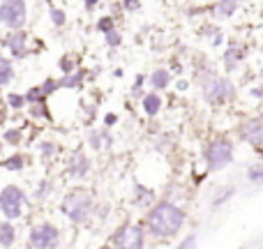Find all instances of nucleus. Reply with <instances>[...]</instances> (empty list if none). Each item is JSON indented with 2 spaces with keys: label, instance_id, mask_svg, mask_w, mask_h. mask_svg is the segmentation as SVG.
Returning <instances> with one entry per match:
<instances>
[{
  "label": "nucleus",
  "instance_id": "1",
  "mask_svg": "<svg viewBox=\"0 0 263 249\" xmlns=\"http://www.w3.org/2000/svg\"><path fill=\"white\" fill-rule=\"evenodd\" d=\"M182 224H185V213L171 203H159L148 217L150 231L159 238L176 236V233L182 228Z\"/></svg>",
  "mask_w": 263,
  "mask_h": 249
},
{
  "label": "nucleus",
  "instance_id": "2",
  "mask_svg": "<svg viewBox=\"0 0 263 249\" xmlns=\"http://www.w3.org/2000/svg\"><path fill=\"white\" fill-rule=\"evenodd\" d=\"M92 210V201L86 191H72L63 203V213L74 222H86Z\"/></svg>",
  "mask_w": 263,
  "mask_h": 249
},
{
  "label": "nucleus",
  "instance_id": "3",
  "mask_svg": "<svg viewBox=\"0 0 263 249\" xmlns=\"http://www.w3.org/2000/svg\"><path fill=\"white\" fill-rule=\"evenodd\" d=\"M23 201H26V196H23V191L18 189V187H5L3 191H0V208H3V213L7 215L9 219H16L18 215H21V208H23Z\"/></svg>",
  "mask_w": 263,
  "mask_h": 249
},
{
  "label": "nucleus",
  "instance_id": "4",
  "mask_svg": "<svg viewBox=\"0 0 263 249\" xmlns=\"http://www.w3.org/2000/svg\"><path fill=\"white\" fill-rule=\"evenodd\" d=\"M0 21L9 28H21L26 21V3L23 0H5L0 5Z\"/></svg>",
  "mask_w": 263,
  "mask_h": 249
},
{
  "label": "nucleus",
  "instance_id": "5",
  "mask_svg": "<svg viewBox=\"0 0 263 249\" xmlns=\"http://www.w3.org/2000/svg\"><path fill=\"white\" fill-rule=\"evenodd\" d=\"M205 157H208L210 168H222V166H227V164L231 162L233 148H231V143H227V141H215V143L208 148Z\"/></svg>",
  "mask_w": 263,
  "mask_h": 249
},
{
  "label": "nucleus",
  "instance_id": "6",
  "mask_svg": "<svg viewBox=\"0 0 263 249\" xmlns=\"http://www.w3.org/2000/svg\"><path fill=\"white\" fill-rule=\"evenodd\" d=\"M58 242V231H55L51 224H40V226L32 228L30 233V245L37 249H46V247H53Z\"/></svg>",
  "mask_w": 263,
  "mask_h": 249
},
{
  "label": "nucleus",
  "instance_id": "7",
  "mask_svg": "<svg viewBox=\"0 0 263 249\" xmlns=\"http://www.w3.org/2000/svg\"><path fill=\"white\" fill-rule=\"evenodd\" d=\"M116 245L120 247H129V249H136L143 245V231L139 226H125L116 233Z\"/></svg>",
  "mask_w": 263,
  "mask_h": 249
},
{
  "label": "nucleus",
  "instance_id": "8",
  "mask_svg": "<svg viewBox=\"0 0 263 249\" xmlns=\"http://www.w3.org/2000/svg\"><path fill=\"white\" fill-rule=\"evenodd\" d=\"M227 97H233V86L227 79H215L213 83L205 86V100L208 102H219L227 100Z\"/></svg>",
  "mask_w": 263,
  "mask_h": 249
},
{
  "label": "nucleus",
  "instance_id": "9",
  "mask_svg": "<svg viewBox=\"0 0 263 249\" xmlns=\"http://www.w3.org/2000/svg\"><path fill=\"white\" fill-rule=\"evenodd\" d=\"M245 139L250 141V143L259 145L261 141H263V125H259V123H250V125L245 127Z\"/></svg>",
  "mask_w": 263,
  "mask_h": 249
},
{
  "label": "nucleus",
  "instance_id": "10",
  "mask_svg": "<svg viewBox=\"0 0 263 249\" xmlns=\"http://www.w3.org/2000/svg\"><path fill=\"white\" fill-rule=\"evenodd\" d=\"M72 173L77 178H81V176H86V173H88V157L83 152L74 155V159H72Z\"/></svg>",
  "mask_w": 263,
  "mask_h": 249
},
{
  "label": "nucleus",
  "instance_id": "11",
  "mask_svg": "<svg viewBox=\"0 0 263 249\" xmlns=\"http://www.w3.org/2000/svg\"><path fill=\"white\" fill-rule=\"evenodd\" d=\"M7 44H9V49H12L16 55H26V35H23V32H16V35H12Z\"/></svg>",
  "mask_w": 263,
  "mask_h": 249
},
{
  "label": "nucleus",
  "instance_id": "12",
  "mask_svg": "<svg viewBox=\"0 0 263 249\" xmlns=\"http://www.w3.org/2000/svg\"><path fill=\"white\" fill-rule=\"evenodd\" d=\"M14 242V228L9 224H0V247H9Z\"/></svg>",
  "mask_w": 263,
  "mask_h": 249
},
{
  "label": "nucleus",
  "instance_id": "13",
  "mask_svg": "<svg viewBox=\"0 0 263 249\" xmlns=\"http://www.w3.org/2000/svg\"><path fill=\"white\" fill-rule=\"evenodd\" d=\"M143 109H145V113H148V116H155L159 111V97L157 95H145Z\"/></svg>",
  "mask_w": 263,
  "mask_h": 249
},
{
  "label": "nucleus",
  "instance_id": "14",
  "mask_svg": "<svg viewBox=\"0 0 263 249\" xmlns=\"http://www.w3.org/2000/svg\"><path fill=\"white\" fill-rule=\"evenodd\" d=\"M9 79H12V65H9V60L0 58V86H5Z\"/></svg>",
  "mask_w": 263,
  "mask_h": 249
},
{
  "label": "nucleus",
  "instance_id": "15",
  "mask_svg": "<svg viewBox=\"0 0 263 249\" xmlns=\"http://www.w3.org/2000/svg\"><path fill=\"white\" fill-rule=\"evenodd\" d=\"M150 81H153V86L157 88V90H162V88L168 86V72H155Z\"/></svg>",
  "mask_w": 263,
  "mask_h": 249
},
{
  "label": "nucleus",
  "instance_id": "16",
  "mask_svg": "<svg viewBox=\"0 0 263 249\" xmlns=\"http://www.w3.org/2000/svg\"><path fill=\"white\" fill-rule=\"evenodd\" d=\"M236 7H238V0H222L219 3V14L222 16H231L236 12Z\"/></svg>",
  "mask_w": 263,
  "mask_h": 249
},
{
  "label": "nucleus",
  "instance_id": "17",
  "mask_svg": "<svg viewBox=\"0 0 263 249\" xmlns=\"http://www.w3.org/2000/svg\"><path fill=\"white\" fill-rule=\"evenodd\" d=\"M250 180L252 182H263V168H252V171H250Z\"/></svg>",
  "mask_w": 263,
  "mask_h": 249
},
{
  "label": "nucleus",
  "instance_id": "18",
  "mask_svg": "<svg viewBox=\"0 0 263 249\" xmlns=\"http://www.w3.org/2000/svg\"><path fill=\"white\" fill-rule=\"evenodd\" d=\"M5 166H7V168H21L23 166V159L21 157H12V159H7V162H5Z\"/></svg>",
  "mask_w": 263,
  "mask_h": 249
},
{
  "label": "nucleus",
  "instance_id": "19",
  "mask_svg": "<svg viewBox=\"0 0 263 249\" xmlns=\"http://www.w3.org/2000/svg\"><path fill=\"white\" fill-rule=\"evenodd\" d=\"M106 42H109L111 46H116L120 42V37H118V32L116 30H106Z\"/></svg>",
  "mask_w": 263,
  "mask_h": 249
},
{
  "label": "nucleus",
  "instance_id": "20",
  "mask_svg": "<svg viewBox=\"0 0 263 249\" xmlns=\"http://www.w3.org/2000/svg\"><path fill=\"white\" fill-rule=\"evenodd\" d=\"M53 21H55V23H58V26H60V23H63V21H65V14H63V12H60V9H53Z\"/></svg>",
  "mask_w": 263,
  "mask_h": 249
},
{
  "label": "nucleus",
  "instance_id": "21",
  "mask_svg": "<svg viewBox=\"0 0 263 249\" xmlns=\"http://www.w3.org/2000/svg\"><path fill=\"white\" fill-rule=\"evenodd\" d=\"M97 26H100V30H111V18H102Z\"/></svg>",
  "mask_w": 263,
  "mask_h": 249
},
{
  "label": "nucleus",
  "instance_id": "22",
  "mask_svg": "<svg viewBox=\"0 0 263 249\" xmlns=\"http://www.w3.org/2000/svg\"><path fill=\"white\" fill-rule=\"evenodd\" d=\"M79 79H81V74H77V76H72V79H65V81H63V86H77V83H79Z\"/></svg>",
  "mask_w": 263,
  "mask_h": 249
},
{
  "label": "nucleus",
  "instance_id": "23",
  "mask_svg": "<svg viewBox=\"0 0 263 249\" xmlns=\"http://www.w3.org/2000/svg\"><path fill=\"white\" fill-rule=\"evenodd\" d=\"M9 104H12V106H21L23 100H21V97H16V95H12V97H9Z\"/></svg>",
  "mask_w": 263,
  "mask_h": 249
},
{
  "label": "nucleus",
  "instance_id": "24",
  "mask_svg": "<svg viewBox=\"0 0 263 249\" xmlns=\"http://www.w3.org/2000/svg\"><path fill=\"white\" fill-rule=\"evenodd\" d=\"M125 5H127V9H136V7H139V3H136V0H125Z\"/></svg>",
  "mask_w": 263,
  "mask_h": 249
},
{
  "label": "nucleus",
  "instance_id": "25",
  "mask_svg": "<svg viewBox=\"0 0 263 249\" xmlns=\"http://www.w3.org/2000/svg\"><path fill=\"white\" fill-rule=\"evenodd\" d=\"M192 245H196L194 236H192V238H187V240H185V242H182V247H192Z\"/></svg>",
  "mask_w": 263,
  "mask_h": 249
},
{
  "label": "nucleus",
  "instance_id": "26",
  "mask_svg": "<svg viewBox=\"0 0 263 249\" xmlns=\"http://www.w3.org/2000/svg\"><path fill=\"white\" fill-rule=\"evenodd\" d=\"M97 3V0H86V5H88V7H92V5H95Z\"/></svg>",
  "mask_w": 263,
  "mask_h": 249
}]
</instances>
